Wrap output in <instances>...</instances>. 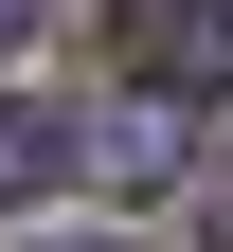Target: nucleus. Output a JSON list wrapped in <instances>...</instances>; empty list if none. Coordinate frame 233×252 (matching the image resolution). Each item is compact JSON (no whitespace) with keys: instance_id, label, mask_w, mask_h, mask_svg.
<instances>
[{"instance_id":"nucleus-1","label":"nucleus","mask_w":233,"mask_h":252,"mask_svg":"<svg viewBox=\"0 0 233 252\" xmlns=\"http://www.w3.org/2000/svg\"><path fill=\"white\" fill-rule=\"evenodd\" d=\"M197 126H215V108H197ZM197 126H180V108H90V180H126V198H161V180L197 162Z\"/></svg>"},{"instance_id":"nucleus-2","label":"nucleus","mask_w":233,"mask_h":252,"mask_svg":"<svg viewBox=\"0 0 233 252\" xmlns=\"http://www.w3.org/2000/svg\"><path fill=\"white\" fill-rule=\"evenodd\" d=\"M72 162H90V126H72V108H18V90H0V198H54Z\"/></svg>"},{"instance_id":"nucleus-3","label":"nucleus","mask_w":233,"mask_h":252,"mask_svg":"<svg viewBox=\"0 0 233 252\" xmlns=\"http://www.w3.org/2000/svg\"><path fill=\"white\" fill-rule=\"evenodd\" d=\"M215 54H233L215 0H144V72H215Z\"/></svg>"},{"instance_id":"nucleus-4","label":"nucleus","mask_w":233,"mask_h":252,"mask_svg":"<svg viewBox=\"0 0 233 252\" xmlns=\"http://www.w3.org/2000/svg\"><path fill=\"white\" fill-rule=\"evenodd\" d=\"M18 36H36V0H0V54H18Z\"/></svg>"},{"instance_id":"nucleus-5","label":"nucleus","mask_w":233,"mask_h":252,"mask_svg":"<svg viewBox=\"0 0 233 252\" xmlns=\"http://www.w3.org/2000/svg\"><path fill=\"white\" fill-rule=\"evenodd\" d=\"M54 252H108V234H54Z\"/></svg>"}]
</instances>
